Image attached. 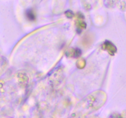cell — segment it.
<instances>
[{"label":"cell","mask_w":126,"mask_h":118,"mask_svg":"<svg viewBox=\"0 0 126 118\" xmlns=\"http://www.w3.org/2000/svg\"><path fill=\"white\" fill-rule=\"evenodd\" d=\"M102 49L106 50L111 55H115L118 50L116 46L112 42L108 40H106L103 42L102 45Z\"/></svg>","instance_id":"6da1fadb"},{"label":"cell","mask_w":126,"mask_h":118,"mask_svg":"<svg viewBox=\"0 0 126 118\" xmlns=\"http://www.w3.org/2000/svg\"><path fill=\"white\" fill-rule=\"evenodd\" d=\"M81 54H82V50L78 47H71L65 52V55L69 58L78 59L81 56Z\"/></svg>","instance_id":"7a4b0ae2"},{"label":"cell","mask_w":126,"mask_h":118,"mask_svg":"<svg viewBox=\"0 0 126 118\" xmlns=\"http://www.w3.org/2000/svg\"><path fill=\"white\" fill-rule=\"evenodd\" d=\"M76 26H77V33L78 34H80L81 32L82 31V30L85 29L87 27V23L84 22V19H81V18H78L77 20V23H76Z\"/></svg>","instance_id":"3957f363"},{"label":"cell","mask_w":126,"mask_h":118,"mask_svg":"<svg viewBox=\"0 0 126 118\" xmlns=\"http://www.w3.org/2000/svg\"><path fill=\"white\" fill-rule=\"evenodd\" d=\"M25 17L28 20L31 21V22L34 21L36 18L34 11L33 9H28L25 11Z\"/></svg>","instance_id":"277c9868"},{"label":"cell","mask_w":126,"mask_h":118,"mask_svg":"<svg viewBox=\"0 0 126 118\" xmlns=\"http://www.w3.org/2000/svg\"><path fill=\"white\" fill-rule=\"evenodd\" d=\"M86 66V61L83 59H79L76 62V66L79 69H82Z\"/></svg>","instance_id":"5b68a950"},{"label":"cell","mask_w":126,"mask_h":118,"mask_svg":"<svg viewBox=\"0 0 126 118\" xmlns=\"http://www.w3.org/2000/svg\"><path fill=\"white\" fill-rule=\"evenodd\" d=\"M65 15L68 18H72L74 17L73 12L71 10H67L66 11H65Z\"/></svg>","instance_id":"8992f818"}]
</instances>
